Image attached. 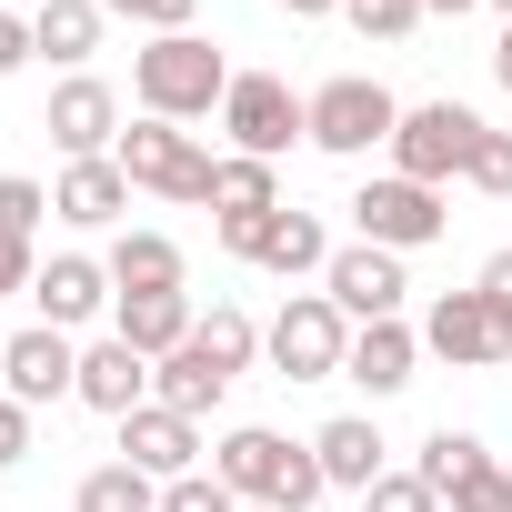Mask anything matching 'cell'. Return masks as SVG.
Returning <instances> with one entry per match:
<instances>
[{
  "label": "cell",
  "mask_w": 512,
  "mask_h": 512,
  "mask_svg": "<svg viewBox=\"0 0 512 512\" xmlns=\"http://www.w3.org/2000/svg\"><path fill=\"white\" fill-rule=\"evenodd\" d=\"M51 211H61V221H81V231H101V221H121V211H131V171H121V161H71V171H61V191H51Z\"/></svg>",
  "instance_id": "obj_21"
},
{
  "label": "cell",
  "mask_w": 512,
  "mask_h": 512,
  "mask_svg": "<svg viewBox=\"0 0 512 512\" xmlns=\"http://www.w3.org/2000/svg\"><path fill=\"white\" fill-rule=\"evenodd\" d=\"M442 502L452 512H512V462H492V452H472L452 482H442Z\"/></svg>",
  "instance_id": "obj_27"
},
{
  "label": "cell",
  "mask_w": 512,
  "mask_h": 512,
  "mask_svg": "<svg viewBox=\"0 0 512 512\" xmlns=\"http://www.w3.org/2000/svg\"><path fill=\"white\" fill-rule=\"evenodd\" d=\"M121 171H131V191H161V201H211V181H221V161L181 131V121H131L121 131V151H111Z\"/></svg>",
  "instance_id": "obj_4"
},
{
  "label": "cell",
  "mask_w": 512,
  "mask_h": 512,
  "mask_svg": "<svg viewBox=\"0 0 512 512\" xmlns=\"http://www.w3.org/2000/svg\"><path fill=\"white\" fill-rule=\"evenodd\" d=\"M101 0H41V11H31V51L41 61H61V71H81L91 51H101Z\"/></svg>",
  "instance_id": "obj_22"
},
{
  "label": "cell",
  "mask_w": 512,
  "mask_h": 512,
  "mask_svg": "<svg viewBox=\"0 0 512 512\" xmlns=\"http://www.w3.org/2000/svg\"><path fill=\"white\" fill-rule=\"evenodd\" d=\"M71 402H91V412L131 422V412L151 402V352H131L121 332H111V342H91V352H81V392H71Z\"/></svg>",
  "instance_id": "obj_16"
},
{
  "label": "cell",
  "mask_w": 512,
  "mask_h": 512,
  "mask_svg": "<svg viewBox=\"0 0 512 512\" xmlns=\"http://www.w3.org/2000/svg\"><path fill=\"white\" fill-rule=\"evenodd\" d=\"M211 211H221V251L262 221V211H282V181H272V161H251V151H231L221 161V181H211Z\"/></svg>",
  "instance_id": "obj_20"
},
{
  "label": "cell",
  "mask_w": 512,
  "mask_h": 512,
  "mask_svg": "<svg viewBox=\"0 0 512 512\" xmlns=\"http://www.w3.org/2000/svg\"><path fill=\"white\" fill-rule=\"evenodd\" d=\"M412 362H422V332H412V322H362L342 372H352V382L382 402V392H402V382H412Z\"/></svg>",
  "instance_id": "obj_19"
},
{
  "label": "cell",
  "mask_w": 512,
  "mask_h": 512,
  "mask_svg": "<svg viewBox=\"0 0 512 512\" xmlns=\"http://www.w3.org/2000/svg\"><path fill=\"white\" fill-rule=\"evenodd\" d=\"M191 322H201V312H191V292H121V302H111V332H121L131 352H151V362H161V352H181V342H191Z\"/></svg>",
  "instance_id": "obj_18"
},
{
  "label": "cell",
  "mask_w": 512,
  "mask_h": 512,
  "mask_svg": "<svg viewBox=\"0 0 512 512\" xmlns=\"http://www.w3.org/2000/svg\"><path fill=\"white\" fill-rule=\"evenodd\" d=\"M71 512H161V482L131 472V462H101V472H81V502Z\"/></svg>",
  "instance_id": "obj_26"
},
{
  "label": "cell",
  "mask_w": 512,
  "mask_h": 512,
  "mask_svg": "<svg viewBox=\"0 0 512 512\" xmlns=\"http://www.w3.org/2000/svg\"><path fill=\"white\" fill-rule=\"evenodd\" d=\"M11 462H31V402L0 392V472H11Z\"/></svg>",
  "instance_id": "obj_35"
},
{
  "label": "cell",
  "mask_w": 512,
  "mask_h": 512,
  "mask_svg": "<svg viewBox=\"0 0 512 512\" xmlns=\"http://www.w3.org/2000/svg\"><path fill=\"white\" fill-rule=\"evenodd\" d=\"M322 292L342 302V322L362 332V322H402V251H382V241H352V251H332V272H322Z\"/></svg>",
  "instance_id": "obj_10"
},
{
  "label": "cell",
  "mask_w": 512,
  "mask_h": 512,
  "mask_svg": "<svg viewBox=\"0 0 512 512\" xmlns=\"http://www.w3.org/2000/svg\"><path fill=\"white\" fill-rule=\"evenodd\" d=\"M221 131H231V151H251V161H282L292 141H312V101H302L292 81H272V71H231Z\"/></svg>",
  "instance_id": "obj_7"
},
{
  "label": "cell",
  "mask_w": 512,
  "mask_h": 512,
  "mask_svg": "<svg viewBox=\"0 0 512 512\" xmlns=\"http://www.w3.org/2000/svg\"><path fill=\"white\" fill-rule=\"evenodd\" d=\"M31 302H41L51 332H81V322H101L121 292H111V262H91V251H51L41 282H31Z\"/></svg>",
  "instance_id": "obj_14"
},
{
  "label": "cell",
  "mask_w": 512,
  "mask_h": 512,
  "mask_svg": "<svg viewBox=\"0 0 512 512\" xmlns=\"http://www.w3.org/2000/svg\"><path fill=\"white\" fill-rule=\"evenodd\" d=\"M191 352H201L211 372H251V352H262V322H251L241 302H211V312L191 322Z\"/></svg>",
  "instance_id": "obj_25"
},
{
  "label": "cell",
  "mask_w": 512,
  "mask_h": 512,
  "mask_svg": "<svg viewBox=\"0 0 512 512\" xmlns=\"http://www.w3.org/2000/svg\"><path fill=\"white\" fill-rule=\"evenodd\" d=\"M462 181H472V191H492V201H512V131H482Z\"/></svg>",
  "instance_id": "obj_31"
},
{
  "label": "cell",
  "mask_w": 512,
  "mask_h": 512,
  "mask_svg": "<svg viewBox=\"0 0 512 512\" xmlns=\"http://www.w3.org/2000/svg\"><path fill=\"white\" fill-rule=\"evenodd\" d=\"M392 131H402V101H392L382 81L342 71V81H322V91H312V151L362 161V151H392Z\"/></svg>",
  "instance_id": "obj_5"
},
{
  "label": "cell",
  "mask_w": 512,
  "mask_h": 512,
  "mask_svg": "<svg viewBox=\"0 0 512 512\" xmlns=\"http://www.w3.org/2000/svg\"><path fill=\"white\" fill-rule=\"evenodd\" d=\"M362 512H442V492H432L422 472H382V482L362 492Z\"/></svg>",
  "instance_id": "obj_32"
},
{
  "label": "cell",
  "mask_w": 512,
  "mask_h": 512,
  "mask_svg": "<svg viewBox=\"0 0 512 512\" xmlns=\"http://www.w3.org/2000/svg\"><path fill=\"white\" fill-rule=\"evenodd\" d=\"M422 352H442L452 372L512 362V302H492L482 282H472V292H442V302L422 312Z\"/></svg>",
  "instance_id": "obj_8"
},
{
  "label": "cell",
  "mask_w": 512,
  "mask_h": 512,
  "mask_svg": "<svg viewBox=\"0 0 512 512\" xmlns=\"http://www.w3.org/2000/svg\"><path fill=\"white\" fill-rule=\"evenodd\" d=\"M262 352H272L282 382H332V372L352 362V322H342L332 292H292V302L262 322Z\"/></svg>",
  "instance_id": "obj_3"
},
{
  "label": "cell",
  "mask_w": 512,
  "mask_h": 512,
  "mask_svg": "<svg viewBox=\"0 0 512 512\" xmlns=\"http://www.w3.org/2000/svg\"><path fill=\"white\" fill-rule=\"evenodd\" d=\"M131 91H141L151 121H211V111L231 101V61H221L201 31H171V41L131 51Z\"/></svg>",
  "instance_id": "obj_2"
},
{
  "label": "cell",
  "mask_w": 512,
  "mask_h": 512,
  "mask_svg": "<svg viewBox=\"0 0 512 512\" xmlns=\"http://www.w3.org/2000/svg\"><path fill=\"white\" fill-rule=\"evenodd\" d=\"M161 512H241V492L221 472H181V482H161Z\"/></svg>",
  "instance_id": "obj_30"
},
{
  "label": "cell",
  "mask_w": 512,
  "mask_h": 512,
  "mask_svg": "<svg viewBox=\"0 0 512 512\" xmlns=\"http://www.w3.org/2000/svg\"><path fill=\"white\" fill-rule=\"evenodd\" d=\"M482 292H492V302H512V251H492V262H482Z\"/></svg>",
  "instance_id": "obj_38"
},
{
  "label": "cell",
  "mask_w": 512,
  "mask_h": 512,
  "mask_svg": "<svg viewBox=\"0 0 512 512\" xmlns=\"http://www.w3.org/2000/svg\"><path fill=\"white\" fill-rule=\"evenodd\" d=\"M352 221H362V241H382V251H422V241L452 231L442 191H422V181H402V171L362 181V191H352Z\"/></svg>",
  "instance_id": "obj_9"
},
{
  "label": "cell",
  "mask_w": 512,
  "mask_h": 512,
  "mask_svg": "<svg viewBox=\"0 0 512 512\" xmlns=\"http://www.w3.org/2000/svg\"><path fill=\"white\" fill-rule=\"evenodd\" d=\"M21 61H31V21H11V11H0V81H11Z\"/></svg>",
  "instance_id": "obj_37"
},
{
  "label": "cell",
  "mask_w": 512,
  "mask_h": 512,
  "mask_svg": "<svg viewBox=\"0 0 512 512\" xmlns=\"http://www.w3.org/2000/svg\"><path fill=\"white\" fill-rule=\"evenodd\" d=\"M71 161H111L121 151V91L111 81H91V71H71L61 91H51V121H41Z\"/></svg>",
  "instance_id": "obj_12"
},
{
  "label": "cell",
  "mask_w": 512,
  "mask_h": 512,
  "mask_svg": "<svg viewBox=\"0 0 512 512\" xmlns=\"http://www.w3.org/2000/svg\"><path fill=\"white\" fill-rule=\"evenodd\" d=\"M482 131H492L482 111H462V101H422V111H402V131H392V171L422 181V191H442V181L472 171V141H482Z\"/></svg>",
  "instance_id": "obj_6"
},
{
  "label": "cell",
  "mask_w": 512,
  "mask_h": 512,
  "mask_svg": "<svg viewBox=\"0 0 512 512\" xmlns=\"http://www.w3.org/2000/svg\"><path fill=\"white\" fill-rule=\"evenodd\" d=\"M422 11H432V21H462V11H472V0H422Z\"/></svg>",
  "instance_id": "obj_41"
},
{
  "label": "cell",
  "mask_w": 512,
  "mask_h": 512,
  "mask_svg": "<svg viewBox=\"0 0 512 512\" xmlns=\"http://www.w3.org/2000/svg\"><path fill=\"white\" fill-rule=\"evenodd\" d=\"M211 472H221L241 502H262V512H312V502L332 492L322 462H312V442H282V432H262V422L221 432V442H211Z\"/></svg>",
  "instance_id": "obj_1"
},
{
  "label": "cell",
  "mask_w": 512,
  "mask_h": 512,
  "mask_svg": "<svg viewBox=\"0 0 512 512\" xmlns=\"http://www.w3.org/2000/svg\"><path fill=\"white\" fill-rule=\"evenodd\" d=\"M492 11H502V21H512V0H492Z\"/></svg>",
  "instance_id": "obj_42"
},
{
  "label": "cell",
  "mask_w": 512,
  "mask_h": 512,
  "mask_svg": "<svg viewBox=\"0 0 512 512\" xmlns=\"http://www.w3.org/2000/svg\"><path fill=\"white\" fill-rule=\"evenodd\" d=\"M121 462L151 472V482H181V472H201V422L171 412V402H141V412L121 422Z\"/></svg>",
  "instance_id": "obj_15"
},
{
  "label": "cell",
  "mask_w": 512,
  "mask_h": 512,
  "mask_svg": "<svg viewBox=\"0 0 512 512\" xmlns=\"http://www.w3.org/2000/svg\"><path fill=\"white\" fill-rule=\"evenodd\" d=\"M231 262H262V272H282V282H302V272H332V241H322V221L312 211H262L241 241H231Z\"/></svg>",
  "instance_id": "obj_13"
},
{
  "label": "cell",
  "mask_w": 512,
  "mask_h": 512,
  "mask_svg": "<svg viewBox=\"0 0 512 512\" xmlns=\"http://www.w3.org/2000/svg\"><path fill=\"white\" fill-rule=\"evenodd\" d=\"M342 11H352V31L362 41H412L432 11H422V0H342Z\"/></svg>",
  "instance_id": "obj_28"
},
{
  "label": "cell",
  "mask_w": 512,
  "mask_h": 512,
  "mask_svg": "<svg viewBox=\"0 0 512 512\" xmlns=\"http://www.w3.org/2000/svg\"><path fill=\"white\" fill-rule=\"evenodd\" d=\"M41 211H51V191H41L31 171L0 181V241H31V231H41Z\"/></svg>",
  "instance_id": "obj_29"
},
{
  "label": "cell",
  "mask_w": 512,
  "mask_h": 512,
  "mask_svg": "<svg viewBox=\"0 0 512 512\" xmlns=\"http://www.w3.org/2000/svg\"><path fill=\"white\" fill-rule=\"evenodd\" d=\"M272 11H292V21H322V11H342V0H272Z\"/></svg>",
  "instance_id": "obj_40"
},
{
  "label": "cell",
  "mask_w": 512,
  "mask_h": 512,
  "mask_svg": "<svg viewBox=\"0 0 512 512\" xmlns=\"http://www.w3.org/2000/svg\"><path fill=\"white\" fill-rule=\"evenodd\" d=\"M101 11H111V21H141L151 41H171V31H191L201 0H101Z\"/></svg>",
  "instance_id": "obj_33"
},
{
  "label": "cell",
  "mask_w": 512,
  "mask_h": 512,
  "mask_svg": "<svg viewBox=\"0 0 512 512\" xmlns=\"http://www.w3.org/2000/svg\"><path fill=\"white\" fill-rule=\"evenodd\" d=\"M241 512H262V502H241Z\"/></svg>",
  "instance_id": "obj_43"
},
{
  "label": "cell",
  "mask_w": 512,
  "mask_h": 512,
  "mask_svg": "<svg viewBox=\"0 0 512 512\" xmlns=\"http://www.w3.org/2000/svg\"><path fill=\"white\" fill-rule=\"evenodd\" d=\"M41 282V262H31V241H0V302H11V292H31Z\"/></svg>",
  "instance_id": "obj_36"
},
{
  "label": "cell",
  "mask_w": 512,
  "mask_h": 512,
  "mask_svg": "<svg viewBox=\"0 0 512 512\" xmlns=\"http://www.w3.org/2000/svg\"><path fill=\"white\" fill-rule=\"evenodd\" d=\"M221 392H231V372H211V362H201L191 342L151 362V402H171V412H191V422H201V412H211Z\"/></svg>",
  "instance_id": "obj_24"
},
{
  "label": "cell",
  "mask_w": 512,
  "mask_h": 512,
  "mask_svg": "<svg viewBox=\"0 0 512 512\" xmlns=\"http://www.w3.org/2000/svg\"><path fill=\"white\" fill-rule=\"evenodd\" d=\"M111 292H181V241L171 231H121L111 241Z\"/></svg>",
  "instance_id": "obj_23"
},
{
  "label": "cell",
  "mask_w": 512,
  "mask_h": 512,
  "mask_svg": "<svg viewBox=\"0 0 512 512\" xmlns=\"http://www.w3.org/2000/svg\"><path fill=\"white\" fill-rule=\"evenodd\" d=\"M0 392L11 402H71L81 392V352H71V332H51V322H31V332H11L0 342Z\"/></svg>",
  "instance_id": "obj_11"
},
{
  "label": "cell",
  "mask_w": 512,
  "mask_h": 512,
  "mask_svg": "<svg viewBox=\"0 0 512 512\" xmlns=\"http://www.w3.org/2000/svg\"><path fill=\"white\" fill-rule=\"evenodd\" d=\"M492 81L512 91V21H502V41H492Z\"/></svg>",
  "instance_id": "obj_39"
},
{
  "label": "cell",
  "mask_w": 512,
  "mask_h": 512,
  "mask_svg": "<svg viewBox=\"0 0 512 512\" xmlns=\"http://www.w3.org/2000/svg\"><path fill=\"white\" fill-rule=\"evenodd\" d=\"M472 452H482V442H472V432H452V422H442V432H432V442H422V462H412V472H422V482H432V492H442V482H452V472H462V462H472Z\"/></svg>",
  "instance_id": "obj_34"
},
{
  "label": "cell",
  "mask_w": 512,
  "mask_h": 512,
  "mask_svg": "<svg viewBox=\"0 0 512 512\" xmlns=\"http://www.w3.org/2000/svg\"><path fill=\"white\" fill-rule=\"evenodd\" d=\"M382 452H392V442L372 432V412H342V422H322V432H312V462H322V482H332V492H372V482L392 472Z\"/></svg>",
  "instance_id": "obj_17"
}]
</instances>
